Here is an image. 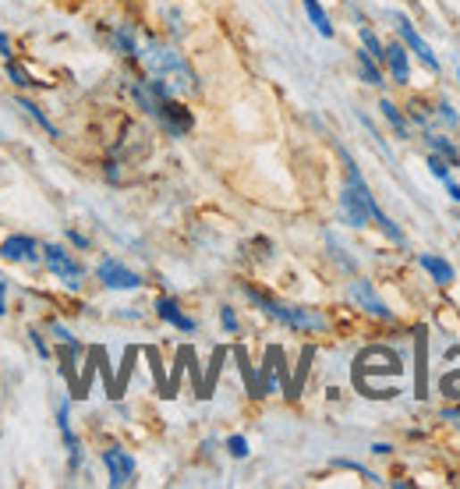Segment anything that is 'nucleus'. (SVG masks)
I'll use <instances>...</instances> for the list:
<instances>
[{
  "label": "nucleus",
  "mask_w": 460,
  "mask_h": 489,
  "mask_svg": "<svg viewBox=\"0 0 460 489\" xmlns=\"http://www.w3.org/2000/svg\"><path fill=\"white\" fill-rule=\"evenodd\" d=\"M146 68L153 72V79L167 82L171 93H195V89H198L195 72L188 68V61H184L181 54H174L171 46L149 43V50H146Z\"/></svg>",
  "instance_id": "f257e3e1"
},
{
  "label": "nucleus",
  "mask_w": 460,
  "mask_h": 489,
  "mask_svg": "<svg viewBox=\"0 0 460 489\" xmlns=\"http://www.w3.org/2000/svg\"><path fill=\"white\" fill-rule=\"evenodd\" d=\"M245 294H248L266 316H273L276 323H283V326H294V330H326V326H330V319H326L322 312H315V308L287 305V301H280L273 294L255 291V288H245Z\"/></svg>",
  "instance_id": "f03ea898"
},
{
  "label": "nucleus",
  "mask_w": 460,
  "mask_h": 489,
  "mask_svg": "<svg viewBox=\"0 0 460 489\" xmlns=\"http://www.w3.org/2000/svg\"><path fill=\"white\" fill-rule=\"evenodd\" d=\"M344 160H347V185H344V196H340V213H344V220H347L351 227H368L375 198H372L368 185L362 181L355 160H351V156H344Z\"/></svg>",
  "instance_id": "7ed1b4c3"
},
{
  "label": "nucleus",
  "mask_w": 460,
  "mask_h": 489,
  "mask_svg": "<svg viewBox=\"0 0 460 489\" xmlns=\"http://www.w3.org/2000/svg\"><path fill=\"white\" fill-rule=\"evenodd\" d=\"M400 373H404L400 358L393 351H386V348H368L365 355H358V362H355V380H358V387L365 393L372 391L375 376H397L400 380Z\"/></svg>",
  "instance_id": "20e7f679"
},
{
  "label": "nucleus",
  "mask_w": 460,
  "mask_h": 489,
  "mask_svg": "<svg viewBox=\"0 0 460 489\" xmlns=\"http://www.w3.org/2000/svg\"><path fill=\"white\" fill-rule=\"evenodd\" d=\"M43 256H46V266H50V270L68 284V288H79V281H82V266L71 259L68 249H61V245H46Z\"/></svg>",
  "instance_id": "39448f33"
},
{
  "label": "nucleus",
  "mask_w": 460,
  "mask_h": 489,
  "mask_svg": "<svg viewBox=\"0 0 460 489\" xmlns=\"http://www.w3.org/2000/svg\"><path fill=\"white\" fill-rule=\"evenodd\" d=\"M96 277H99L106 288H113V291H135V288H142V277H138L135 270L121 266L117 259H103L99 270H96Z\"/></svg>",
  "instance_id": "423d86ee"
},
{
  "label": "nucleus",
  "mask_w": 460,
  "mask_h": 489,
  "mask_svg": "<svg viewBox=\"0 0 460 489\" xmlns=\"http://www.w3.org/2000/svg\"><path fill=\"white\" fill-rule=\"evenodd\" d=\"M103 465L110 472V486H128L135 479V458L128 451H121V447L103 451Z\"/></svg>",
  "instance_id": "0eeeda50"
},
{
  "label": "nucleus",
  "mask_w": 460,
  "mask_h": 489,
  "mask_svg": "<svg viewBox=\"0 0 460 489\" xmlns=\"http://www.w3.org/2000/svg\"><path fill=\"white\" fill-rule=\"evenodd\" d=\"M393 21H397V32L404 36V43H407V46L422 57V64H425V68H432V72H439V61H436V54H432V46H429V43L414 32V25H411L404 14H393Z\"/></svg>",
  "instance_id": "6e6552de"
},
{
  "label": "nucleus",
  "mask_w": 460,
  "mask_h": 489,
  "mask_svg": "<svg viewBox=\"0 0 460 489\" xmlns=\"http://www.w3.org/2000/svg\"><path fill=\"white\" fill-rule=\"evenodd\" d=\"M351 301H358L365 312L379 316V319H393V312L386 308V301H382L379 294L372 291V284H368V281H355V284H351Z\"/></svg>",
  "instance_id": "1a4fd4ad"
},
{
  "label": "nucleus",
  "mask_w": 460,
  "mask_h": 489,
  "mask_svg": "<svg viewBox=\"0 0 460 489\" xmlns=\"http://www.w3.org/2000/svg\"><path fill=\"white\" fill-rule=\"evenodd\" d=\"M0 259H7V263H21V259H36V238H29V234H14V238H7L4 245H0Z\"/></svg>",
  "instance_id": "9d476101"
},
{
  "label": "nucleus",
  "mask_w": 460,
  "mask_h": 489,
  "mask_svg": "<svg viewBox=\"0 0 460 489\" xmlns=\"http://www.w3.org/2000/svg\"><path fill=\"white\" fill-rule=\"evenodd\" d=\"M156 117H163V124L174 131V135H184L188 128H191V114L184 110V106H178L174 99H160V106H156Z\"/></svg>",
  "instance_id": "9b49d317"
},
{
  "label": "nucleus",
  "mask_w": 460,
  "mask_h": 489,
  "mask_svg": "<svg viewBox=\"0 0 460 489\" xmlns=\"http://www.w3.org/2000/svg\"><path fill=\"white\" fill-rule=\"evenodd\" d=\"M382 64H389V75H393L400 86L411 82V61H407V50H404L400 43H389V46H386V61H382Z\"/></svg>",
  "instance_id": "f8f14e48"
},
{
  "label": "nucleus",
  "mask_w": 460,
  "mask_h": 489,
  "mask_svg": "<svg viewBox=\"0 0 460 489\" xmlns=\"http://www.w3.org/2000/svg\"><path fill=\"white\" fill-rule=\"evenodd\" d=\"M156 312H160V319L174 323V326L184 330V333H195V319H191V316H184L181 305H178L174 298H156Z\"/></svg>",
  "instance_id": "ddd939ff"
},
{
  "label": "nucleus",
  "mask_w": 460,
  "mask_h": 489,
  "mask_svg": "<svg viewBox=\"0 0 460 489\" xmlns=\"http://www.w3.org/2000/svg\"><path fill=\"white\" fill-rule=\"evenodd\" d=\"M418 263H422V270L432 274L436 284H450L454 281V266L447 259H439V256H418Z\"/></svg>",
  "instance_id": "4468645a"
},
{
  "label": "nucleus",
  "mask_w": 460,
  "mask_h": 489,
  "mask_svg": "<svg viewBox=\"0 0 460 489\" xmlns=\"http://www.w3.org/2000/svg\"><path fill=\"white\" fill-rule=\"evenodd\" d=\"M305 11H308V18H312L315 32L326 36V39H333V25H330V14L322 11V4H319V0H305Z\"/></svg>",
  "instance_id": "2eb2a0df"
},
{
  "label": "nucleus",
  "mask_w": 460,
  "mask_h": 489,
  "mask_svg": "<svg viewBox=\"0 0 460 489\" xmlns=\"http://www.w3.org/2000/svg\"><path fill=\"white\" fill-rule=\"evenodd\" d=\"M358 72L368 86H382V72H379V61L368 54V50H358Z\"/></svg>",
  "instance_id": "dca6fc26"
},
{
  "label": "nucleus",
  "mask_w": 460,
  "mask_h": 489,
  "mask_svg": "<svg viewBox=\"0 0 460 489\" xmlns=\"http://www.w3.org/2000/svg\"><path fill=\"white\" fill-rule=\"evenodd\" d=\"M18 106H21V110H29V117H32V121H39V128H43L46 135H54V139L61 135V131H57V124H54V121H50V117H46L36 103H32V99H18Z\"/></svg>",
  "instance_id": "f3484780"
},
{
  "label": "nucleus",
  "mask_w": 460,
  "mask_h": 489,
  "mask_svg": "<svg viewBox=\"0 0 460 489\" xmlns=\"http://www.w3.org/2000/svg\"><path fill=\"white\" fill-rule=\"evenodd\" d=\"M379 110H382V117L393 124V131L404 139V135H407V121H404V114H400V110H397L389 99H382V103H379Z\"/></svg>",
  "instance_id": "a211bd4d"
},
{
  "label": "nucleus",
  "mask_w": 460,
  "mask_h": 489,
  "mask_svg": "<svg viewBox=\"0 0 460 489\" xmlns=\"http://www.w3.org/2000/svg\"><path fill=\"white\" fill-rule=\"evenodd\" d=\"M7 79H11L14 86H21V89H29V86H39V82H36V79H32V75H29V72H25V68L14 61V57H7Z\"/></svg>",
  "instance_id": "6ab92c4d"
},
{
  "label": "nucleus",
  "mask_w": 460,
  "mask_h": 489,
  "mask_svg": "<svg viewBox=\"0 0 460 489\" xmlns=\"http://www.w3.org/2000/svg\"><path fill=\"white\" fill-rule=\"evenodd\" d=\"M429 142H432V149L450 164V167H457L460 164V156H457V149L450 146V139H443V135H429Z\"/></svg>",
  "instance_id": "aec40b11"
},
{
  "label": "nucleus",
  "mask_w": 460,
  "mask_h": 489,
  "mask_svg": "<svg viewBox=\"0 0 460 489\" xmlns=\"http://www.w3.org/2000/svg\"><path fill=\"white\" fill-rule=\"evenodd\" d=\"M362 43H365V50L375 57V61H386V46L379 43V36H375L372 29H365V25H362Z\"/></svg>",
  "instance_id": "412c9836"
},
{
  "label": "nucleus",
  "mask_w": 460,
  "mask_h": 489,
  "mask_svg": "<svg viewBox=\"0 0 460 489\" xmlns=\"http://www.w3.org/2000/svg\"><path fill=\"white\" fill-rule=\"evenodd\" d=\"M429 167H432V174H436L439 181H450V164H447L443 156H429Z\"/></svg>",
  "instance_id": "4be33fe9"
},
{
  "label": "nucleus",
  "mask_w": 460,
  "mask_h": 489,
  "mask_svg": "<svg viewBox=\"0 0 460 489\" xmlns=\"http://www.w3.org/2000/svg\"><path fill=\"white\" fill-rule=\"evenodd\" d=\"M227 451H230L234 458H248V440H245V436H230V440H227Z\"/></svg>",
  "instance_id": "5701e85b"
},
{
  "label": "nucleus",
  "mask_w": 460,
  "mask_h": 489,
  "mask_svg": "<svg viewBox=\"0 0 460 489\" xmlns=\"http://www.w3.org/2000/svg\"><path fill=\"white\" fill-rule=\"evenodd\" d=\"M117 46H121L124 54H135V36H131L128 29H121V32H117Z\"/></svg>",
  "instance_id": "b1692460"
},
{
  "label": "nucleus",
  "mask_w": 460,
  "mask_h": 489,
  "mask_svg": "<svg viewBox=\"0 0 460 489\" xmlns=\"http://www.w3.org/2000/svg\"><path fill=\"white\" fill-rule=\"evenodd\" d=\"M436 114H439V121H447L450 128H457V114H454V106H450V103H439V110H436Z\"/></svg>",
  "instance_id": "393cba45"
},
{
  "label": "nucleus",
  "mask_w": 460,
  "mask_h": 489,
  "mask_svg": "<svg viewBox=\"0 0 460 489\" xmlns=\"http://www.w3.org/2000/svg\"><path fill=\"white\" fill-rule=\"evenodd\" d=\"M220 319H223V326L234 333L238 330V316H234V308H220Z\"/></svg>",
  "instance_id": "a878e982"
},
{
  "label": "nucleus",
  "mask_w": 460,
  "mask_h": 489,
  "mask_svg": "<svg viewBox=\"0 0 460 489\" xmlns=\"http://www.w3.org/2000/svg\"><path fill=\"white\" fill-rule=\"evenodd\" d=\"M50 330H54V333H57V337H61L64 344H75V337H71V333L64 330V323H50Z\"/></svg>",
  "instance_id": "bb28decb"
},
{
  "label": "nucleus",
  "mask_w": 460,
  "mask_h": 489,
  "mask_svg": "<svg viewBox=\"0 0 460 489\" xmlns=\"http://www.w3.org/2000/svg\"><path fill=\"white\" fill-rule=\"evenodd\" d=\"M443 185H447V192H450V198H454V202H460V185H457V181L450 178V181H443Z\"/></svg>",
  "instance_id": "cd10ccee"
},
{
  "label": "nucleus",
  "mask_w": 460,
  "mask_h": 489,
  "mask_svg": "<svg viewBox=\"0 0 460 489\" xmlns=\"http://www.w3.org/2000/svg\"><path fill=\"white\" fill-rule=\"evenodd\" d=\"M443 418H447V422H454V426H460V411H457V408H443Z\"/></svg>",
  "instance_id": "c85d7f7f"
},
{
  "label": "nucleus",
  "mask_w": 460,
  "mask_h": 489,
  "mask_svg": "<svg viewBox=\"0 0 460 489\" xmlns=\"http://www.w3.org/2000/svg\"><path fill=\"white\" fill-rule=\"evenodd\" d=\"M32 344H36V348H39V355H50V348H46V341H43V337H39V333H32Z\"/></svg>",
  "instance_id": "c756f323"
},
{
  "label": "nucleus",
  "mask_w": 460,
  "mask_h": 489,
  "mask_svg": "<svg viewBox=\"0 0 460 489\" xmlns=\"http://www.w3.org/2000/svg\"><path fill=\"white\" fill-rule=\"evenodd\" d=\"M0 54H4V57H11V43H7V36H4V32H0Z\"/></svg>",
  "instance_id": "7c9ffc66"
},
{
  "label": "nucleus",
  "mask_w": 460,
  "mask_h": 489,
  "mask_svg": "<svg viewBox=\"0 0 460 489\" xmlns=\"http://www.w3.org/2000/svg\"><path fill=\"white\" fill-rule=\"evenodd\" d=\"M4 291H7V284H4V281H0V316H4V312H7V305H4Z\"/></svg>",
  "instance_id": "2f4dec72"
},
{
  "label": "nucleus",
  "mask_w": 460,
  "mask_h": 489,
  "mask_svg": "<svg viewBox=\"0 0 460 489\" xmlns=\"http://www.w3.org/2000/svg\"><path fill=\"white\" fill-rule=\"evenodd\" d=\"M457 79H460V75H457Z\"/></svg>",
  "instance_id": "473e14b6"
}]
</instances>
